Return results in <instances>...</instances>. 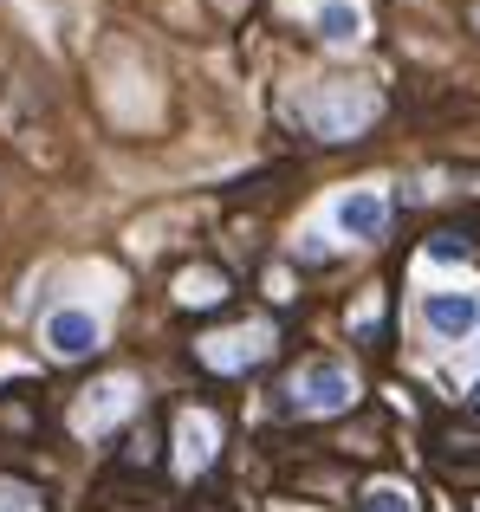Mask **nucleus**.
Listing matches in <instances>:
<instances>
[{
    "instance_id": "9d476101",
    "label": "nucleus",
    "mask_w": 480,
    "mask_h": 512,
    "mask_svg": "<svg viewBox=\"0 0 480 512\" xmlns=\"http://www.w3.org/2000/svg\"><path fill=\"white\" fill-rule=\"evenodd\" d=\"M357 512H416V506H409V493H403V487H390V480H383V487H364Z\"/></svg>"
},
{
    "instance_id": "6e6552de",
    "label": "nucleus",
    "mask_w": 480,
    "mask_h": 512,
    "mask_svg": "<svg viewBox=\"0 0 480 512\" xmlns=\"http://www.w3.org/2000/svg\"><path fill=\"white\" fill-rule=\"evenodd\" d=\"M208 441H215V422H208V415H182V461L202 467L208 461Z\"/></svg>"
},
{
    "instance_id": "1a4fd4ad",
    "label": "nucleus",
    "mask_w": 480,
    "mask_h": 512,
    "mask_svg": "<svg viewBox=\"0 0 480 512\" xmlns=\"http://www.w3.org/2000/svg\"><path fill=\"white\" fill-rule=\"evenodd\" d=\"M215 299H228V279H215V273H189L182 279V305H215Z\"/></svg>"
},
{
    "instance_id": "f257e3e1",
    "label": "nucleus",
    "mask_w": 480,
    "mask_h": 512,
    "mask_svg": "<svg viewBox=\"0 0 480 512\" xmlns=\"http://www.w3.org/2000/svg\"><path fill=\"white\" fill-rule=\"evenodd\" d=\"M370 117H377V91H364L357 78H331V85H318L312 98H305V124L325 143H351Z\"/></svg>"
},
{
    "instance_id": "ddd939ff",
    "label": "nucleus",
    "mask_w": 480,
    "mask_h": 512,
    "mask_svg": "<svg viewBox=\"0 0 480 512\" xmlns=\"http://www.w3.org/2000/svg\"><path fill=\"white\" fill-rule=\"evenodd\" d=\"M468 26H474V33H480V0H474V7H468Z\"/></svg>"
},
{
    "instance_id": "f8f14e48",
    "label": "nucleus",
    "mask_w": 480,
    "mask_h": 512,
    "mask_svg": "<svg viewBox=\"0 0 480 512\" xmlns=\"http://www.w3.org/2000/svg\"><path fill=\"white\" fill-rule=\"evenodd\" d=\"M468 415H474V422H480V383L468 389Z\"/></svg>"
},
{
    "instance_id": "9b49d317",
    "label": "nucleus",
    "mask_w": 480,
    "mask_h": 512,
    "mask_svg": "<svg viewBox=\"0 0 480 512\" xmlns=\"http://www.w3.org/2000/svg\"><path fill=\"white\" fill-rule=\"evenodd\" d=\"M468 253H474L468 234H435L429 240V260H448V266H455V260H468Z\"/></svg>"
},
{
    "instance_id": "39448f33",
    "label": "nucleus",
    "mask_w": 480,
    "mask_h": 512,
    "mask_svg": "<svg viewBox=\"0 0 480 512\" xmlns=\"http://www.w3.org/2000/svg\"><path fill=\"white\" fill-rule=\"evenodd\" d=\"M383 221H390V208H383L377 188H357V195H344V201H338V227H344L351 240H377V234H383Z\"/></svg>"
},
{
    "instance_id": "7ed1b4c3",
    "label": "nucleus",
    "mask_w": 480,
    "mask_h": 512,
    "mask_svg": "<svg viewBox=\"0 0 480 512\" xmlns=\"http://www.w3.org/2000/svg\"><path fill=\"white\" fill-rule=\"evenodd\" d=\"M422 325L435 338H468V331H480V299H468V292H429L422 299Z\"/></svg>"
},
{
    "instance_id": "0eeeda50",
    "label": "nucleus",
    "mask_w": 480,
    "mask_h": 512,
    "mask_svg": "<svg viewBox=\"0 0 480 512\" xmlns=\"http://www.w3.org/2000/svg\"><path fill=\"white\" fill-rule=\"evenodd\" d=\"M318 33H325L331 46H351V39L364 33V13H357V0H325V7H318Z\"/></svg>"
},
{
    "instance_id": "f03ea898",
    "label": "nucleus",
    "mask_w": 480,
    "mask_h": 512,
    "mask_svg": "<svg viewBox=\"0 0 480 512\" xmlns=\"http://www.w3.org/2000/svg\"><path fill=\"white\" fill-rule=\"evenodd\" d=\"M351 396H357V376L338 357H318V363H305L299 389H292V402H279V415H344Z\"/></svg>"
},
{
    "instance_id": "423d86ee",
    "label": "nucleus",
    "mask_w": 480,
    "mask_h": 512,
    "mask_svg": "<svg viewBox=\"0 0 480 512\" xmlns=\"http://www.w3.org/2000/svg\"><path fill=\"white\" fill-rule=\"evenodd\" d=\"M266 344H273L266 331H234V338H208V344H202V363H208V370H247L253 357H266Z\"/></svg>"
},
{
    "instance_id": "20e7f679",
    "label": "nucleus",
    "mask_w": 480,
    "mask_h": 512,
    "mask_svg": "<svg viewBox=\"0 0 480 512\" xmlns=\"http://www.w3.org/2000/svg\"><path fill=\"white\" fill-rule=\"evenodd\" d=\"M98 318L91 312H78V305H65V312H52L46 318V344H52V357H91L98 350Z\"/></svg>"
}]
</instances>
